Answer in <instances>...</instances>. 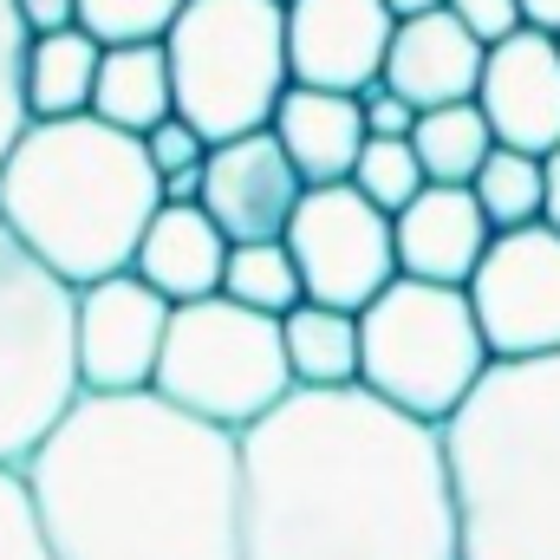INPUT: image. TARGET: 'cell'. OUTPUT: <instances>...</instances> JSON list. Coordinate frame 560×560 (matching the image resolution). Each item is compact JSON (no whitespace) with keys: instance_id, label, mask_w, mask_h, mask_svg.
Segmentation results:
<instances>
[{"instance_id":"cb8c5ba5","label":"cell","mask_w":560,"mask_h":560,"mask_svg":"<svg viewBox=\"0 0 560 560\" xmlns=\"http://www.w3.org/2000/svg\"><path fill=\"white\" fill-rule=\"evenodd\" d=\"M469 196L482 202V215H489L495 235H502V229H528V222H541V209H548V170H541V156L495 143L489 163L476 170Z\"/></svg>"},{"instance_id":"83f0119b","label":"cell","mask_w":560,"mask_h":560,"mask_svg":"<svg viewBox=\"0 0 560 560\" xmlns=\"http://www.w3.org/2000/svg\"><path fill=\"white\" fill-rule=\"evenodd\" d=\"M26 46H33V33H26L20 7L0 0V156H7L13 138L33 125V118H26Z\"/></svg>"},{"instance_id":"8992f818","label":"cell","mask_w":560,"mask_h":560,"mask_svg":"<svg viewBox=\"0 0 560 560\" xmlns=\"http://www.w3.org/2000/svg\"><path fill=\"white\" fill-rule=\"evenodd\" d=\"M163 52L176 79V118L209 143L268 131L293 85L280 0H189L163 33Z\"/></svg>"},{"instance_id":"4316f807","label":"cell","mask_w":560,"mask_h":560,"mask_svg":"<svg viewBox=\"0 0 560 560\" xmlns=\"http://www.w3.org/2000/svg\"><path fill=\"white\" fill-rule=\"evenodd\" d=\"M183 7L189 0H79V26L98 46H138V39H163Z\"/></svg>"},{"instance_id":"30bf717a","label":"cell","mask_w":560,"mask_h":560,"mask_svg":"<svg viewBox=\"0 0 560 560\" xmlns=\"http://www.w3.org/2000/svg\"><path fill=\"white\" fill-rule=\"evenodd\" d=\"M469 306L495 359H555L560 352V229H502L469 275Z\"/></svg>"},{"instance_id":"5bb4252c","label":"cell","mask_w":560,"mask_h":560,"mask_svg":"<svg viewBox=\"0 0 560 560\" xmlns=\"http://www.w3.org/2000/svg\"><path fill=\"white\" fill-rule=\"evenodd\" d=\"M300 196H306V183L287 163L275 131H248V138L215 143L209 163H202V209L215 215V229L229 242H280Z\"/></svg>"},{"instance_id":"e0dca14e","label":"cell","mask_w":560,"mask_h":560,"mask_svg":"<svg viewBox=\"0 0 560 560\" xmlns=\"http://www.w3.org/2000/svg\"><path fill=\"white\" fill-rule=\"evenodd\" d=\"M287 163L300 170L306 189L319 183H352V163L365 150V105L352 92H319V85H287V98L268 118Z\"/></svg>"},{"instance_id":"f1b7e54d","label":"cell","mask_w":560,"mask_h":560,"mask_svg":"<svg viewBox=\"0 0 560 560\" xmlns=\"http://www.w3.org/2000/svg\"><path fill=\"white\" fill-rule=\"evenodd\" d=\"M0 560H52L39 522H33V502H26L20 469H0Z\"/></svg>"},{"instance_id":"ba28073f","label":"cell","mask_w":560,"mask_h":560,"mask_svg":"<svg viewBox=\"0 0 560 560\" xmlns=\"http://www.w3.org/2000/svg\"><path fill=\"white\" fill-rule=\"evenodd\" d=\"M170 405H183L189 418H209L222 430H248L275 411L280 398L293 392L287 372V346H280V319L209 293L170 313V339L156 359V385Z\"/></svg>"},{"instance_id":"e575fe53","label":"cell","mask_w":560,"mask_h":560,"mask_svg":"<svg viewBox=\"0 0 560 560\" xmlns=\"http://www.w3.org/2000/svg\"><path fill=\"white\" fill-rule=\"evenodd\" d=\"M398 20H418V13H436V7H450V0H385Z\"/></svg>"},{"instance_id":"ffe728a7","label":"cell","mask_w":560,"mask_h":560,"mask_svg":"<svg viewBox=\"0 0 560 560\" xmlns=\"http://www.w3.org/2000/svg\"><path fill=\"white\" fill-rule=\"evenodd\" d=\"M98 59H105V46L85 26L33 33V46H26V118H79V112H92Z\"/></svg>"},{"instance_id":"484cf974","label":"cell","mask_w":560,"mask_h":560,"mask_svg":"<svg viewBox=\"0 0 560 560\" xmlns=\"http://www.w3.org/2000/svg\"><path fill=\"white\" fill-rule=\"evenodd\" d=\"M215 143L202 138L196 125L183 118H163L156 131H143V156L163 183V202H202V163H209Z\"/></svg>"},{"instance_id":"3957f363","label":"cell","mask_w":560,"mask_h":560,"mask_svg":"<svg viewBox=\"0 0 560 560\" xmlns=\"http://www.w3.org/2000/svg\"><path fill=\"white\" fill-rule=\"evenodd\" d=\"M156 209L163 183L143 138L92 112L33 118L0 156V222L72 287L125 275Z\"/></svg>"},{"instance_id":"603a6c76","label":"cell","mask_w":560,"mask_h":560,"mask_svg":"<svg viewBox=\"0 0 560 560\" xmlns=\"http://www.w3.org/2000/svg\"><path fill=\"white\" fill-rule=\"evenodd\" d=\"M222 293L268 313V319H287L300 300H306V280L293 268V248L287 235L280 242H229V268H222Z\"/></svg>"},{"instance_id":"5b68a950","label":"cell","mask_w":560,"mask_h":560,"mask_svg":"<svg viewBox=\"0 0 560 560\" xmlns=\"http://www.w3.org/2000/svg\"><path fill=\"white\" fill-rule=\"evenodd\" d=\"M489 365L495 352L463 287L398 275L359 313V385L436 430L463 411Z\"/></svg>"},{"instance_id":"f546056e","label":"cell","mask_w":560,"mask_h":560,"mask_svg":"<svg viewBox=\"0 0 560 560\" xmlns=\"http://www.w3.org/2000/svg\"><path fill=\"white\" fill-rule=\"evenodd\" d=\"M450 13H456L482 46H495V39H509V33H522V26H535V20H528V0H450Z\"/></svg>"},{"instance_id":"277c9868","label":"cell","mask_w":560,"mask_h":560,"mask_svg":"<svg viewBox=\"0 0 560 560\" xmlns=\"http://www.w3.org/2000/svg\"><path fill=\"white\" fill-rule=\"evenodd\" d=\"M463 560H560V352L495 359L443 423Z\"/></svg>"},{"instance_id":"8fae6325","label":"cell","mask_w":560,"mask_h":560,"mask_svg":"<svg viewBox=\"0 0 560 560\" xmlns=\"http://www.w3.org/2000/svg\"><path fill=\"white\" fill-rule=\"evenodd\" d=\"M170 300L143 275H112L79 287V385L85 392H150L170 339Z\"/></svg>"},{"instance_id":"d590c367","label":"cell","mask_w":560,"mask_h":560,"mask_svg":"<svg viewBox=\"0 0 560 560\" xmlns=\"http://www.w3.org/2000/svg\"><path fill=\"white\" fill-rule=\"evenodd\" d=\"M280 7H287V0H280Z\"/></svg>"},{"instance_id":"7a4b0ae2","label":"cell","mask_w":560,"mask_h":560,"mask_svg":"<svg viewBox=\"0 0 560 560\" xmlns=\"http://www.w3.org/2000/svg\"><path fill=\"white\" fill-rule=\"evenodd\" d=\"M20 482L52 560H248L242 436L163 392H79Z\"/></svg>"},{"instance_id":"d6a6232c","label":"cell","mask_w":560,"mask_h":560,"mask_svg":"<svg viewBox=\"0 0 560 560\" xmlns=\"http://www.w3.org/2000/svg\"><path fill=\"white\" fill-rule=\"evenodd\" d=\"M541 170H548V209H541V222H548V229H560V150H548V156H541Z\"/></svg>"},{"instance_id":"1f68e13d","label":"cell","mask_w":560,"mask_h":560,"mask_svg":"<svg viewBox=\"0 0 560 560\" xmlns=\"http://www.w3.org/2000/svg\"><path fill=\"white\" fill-rule=\"evenodd\" d=\"M26 33H59V26H79V0H13Z\"/></svg>"},{"instance_id":"d4e9b609","label":"cell","mask_w":560,"mask_h":560,"mask_svg":"<svg viewBox=\"0 0 560 560\" xmlns=\"http://www.w3.org/2000/svg\"><path fill=\"white\" fill-rule=\"evenodd\" d=\"M423 183H430V176H423L411 138H365L359 163H352V189H359L365 202H378L385 215L411 209V196H418Z\"/></svg>"},{"instance_id":"7402d4cb","label":"cell","mask_w":560,"mask_h":560,"mask_svg":"<svg viewBox=\"0 0 560 560\" xmlns=\"http://www.w3.org/2000/svg\"><path fill=\"white\" fill-rule=\"evenodd\" d=\"M411 150H418L430 183H476V170L495 150V131H489V118H482L476 98L469 105H436V112H418Z\"/></svg>"},{"instance_id":"9a60e30c","label":"cell","mask_w":560,"mask_h":560,"mask_svg":"<svg viewBox=\"0 0 560 560\" xmlns=\"http://www.w3.org/2000/svg\"><path fill=\"white\" fill-rule=\"evenodd\" d=\"M392 235H398V275L443 280V287H469V275L482 268L495 242L469 183H423L411 209L392 215Z\"/></svg>"},{"instance_id":"836d02e7","label":"cell","mask_w":560,"mask_h":560,"mask_svg":"<svg viewBox=\"0 0 560 560\" xmlns=\"http://www.w3.org/2000/svg\"><path fill=\"white\" fill-rule=\"evenodd\" d=\"M528 20L548 26V33H560V0H528Z\"/></svg>"},{"instance_id":"44dd1931","label":"cell","mask_w":560,"mask_h":560,"mask_svg":"<svg viewBox=\"0 0 560 560\" xmlns=\"http://www.w3.org/2000/svg\"><path fill=\"white\" fill-rule=\"evenodd\" d=\"M280 346H287V372H293L300 392L359 385V313L300 300V306L280 319Z\"/></svg>"},{"instance_id":"4fadbf2b","label":"cell","mask_w":560,"mask_h":560,"mask_svg":"<svg viewBox=\"0 0 560 560\" xmlns=\"http://www.w3.org/2000/svg\"><path fill=\"white\" fill-rule=\"evenodd\" d=\"M476 105H482L495 143L528 150V156L560 150V33L522 26V33L495 39L482 59Z\"/></svg>"},{"instance_id":"d6986e66","label":"cell","mask_w":560,"mask_h":560,"mask_svg":"<svg viewBox=\"0 0 560 560\" xmlns=\"http://www.w3.org/2000/svg\"><path fill=\"white\" fill-rule=\"evenodd\" d=\"M92 118L118 125V131H156L163 118H176V79H170V52L163 39L138 46H105L98 59V85H92Z\"/></svg>"},{"instance_id":"52a82bcc","label":"cell","mask_w":560,"mask_h":560,"mask_svg":"<svg viewBox=\"0 0 560 560\" xmlns=\"http://www.w3.org/2000/svg\"><path fill=\"white\" fill-rule=\"evenodd\" d=\"M79 287L59 280L0 222V469L52 436L79 405Z\"/></svg>"},{"instance_id":"7c38bea8","label":"cell","mask_w":560,"mask_h":560,"mask_svg":"<svg viewBox=\"0 0 560 560\" xmlns=\"http://www.w3.org/2000/svg\"><path fill=\"white\" fill-rule=\"evenodd\" d=\"M398 13L385 0H287V66L293 85L365 92L385 79Z\"/></svg>"},{"instance_id":"9c48e42d","label":"cell","mask_w":560,"mask_h":560,"mask_svg":"<svg viewBox=\"0 0 560 560\" xmlns=\"http://www.w3.org/2000/svg\"><path fill=\"white\" fill-rule=\"evenodd\" d=\"M293 268L306 280V300L365 313L398 280V235L378 202H365L352 183H319L300 196L287 222Z\"/></svg>"},{"instance_id":"4dcf8cb0","label":"cell","mask_w":560,"mask_h":560,"mask_svg":"<svg viewBox=\"0 0 560 560\" xmlns=\"http://www.w3.org/2000/svg\"><path fill=\"white\" fill-rule=\"evenodd\" d=\"M359 105H365V138H411V125H418V112L392 85H365Z\"/></svg>"},{"instance_id":"6da1fadb","label":"cell","mask_w":560,"mask_h":560,"mask_svg":"<svg viewBox=\"0 0 560 560\" xmlns=\"http://www.w3.org/2000/svg\"><path fill=\"white\" fill-rule=\"evenodd\" d=\"M248 560H463L443 430L365 385L287 392L242 430Z\"/></svg>"},{"instance_id":"2e32d148","label":"cell","mask_w":560,"mask_h":560,"mask_svg":"<svg viewBox=\"0 0 560 560\" xmlns=\"http://www.w3.org/2000/svg\"><path fill=\"white\" fill-rule=\"evenodd\" d=\"M482 59H489V46L450 7H436V13H418V20H398L378 85H392L411 112L469 105L476 85H482Z\"/></svg>"},{"instance_id":"ac0fdd59","label":"cell","mask_w":560,"mask_h":560,"mask_svg":"<svg viewBox=\"0 0 560 560\" xmlns=\"http://www.w3.org/2000/svg\"><path fill=\"white\" fill-rule=\"evenodd\" d=\"M222 268H229V235L215 229V215L202 202H163L143 229L138 261H131V275H143L170 306L222 293Z\"/></svg>"}]
</instances>
